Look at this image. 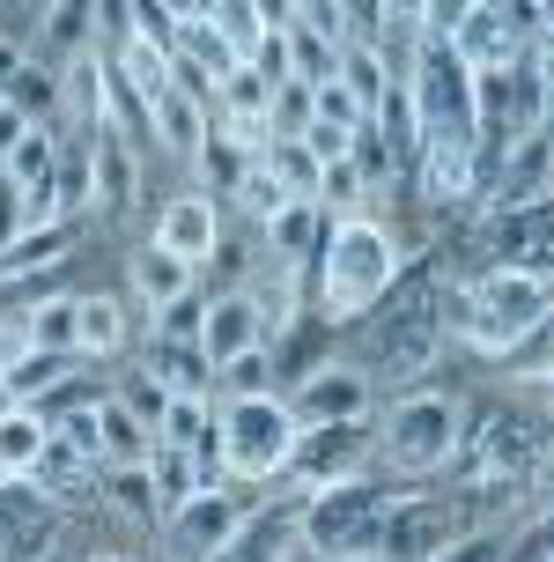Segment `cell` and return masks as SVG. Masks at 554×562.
Segmentation results:
<instances>
[{"label":"cell","mask_w":554,"mask_h":562,"mask_svg":"<svg viewBox=\"0 0 554 562\" xmlns=\"http://www.w3.org/2000/svg\"><path fill=\"white\" fill-rule=\"evenodd\" d=\"M289 415H296V429H310V422H370L377 415V378L362 363H318L289 393Z\"/></svg>","instance_id":"7c38bea8"},{"label":"cell","mask_w":554,"mask_h":562,"mask_svg":"<svg viewBox=\"0 0 554 562\" xmlns=\"http://www.w3.org/2000/svg\"><path fill=\"white\" fill-rule=\"evenodd\" d=\"M23 67H30V45H23V37H0V97H15Z\"/></svg>","instance_id":"74e56055"},{"label":"cell","mask_w":554,"mask_h":562,"mask_svg":"<svg viewBox=\"0 0 554 562\" xmlns=\"http://www.w3.org/2000/svg\"><path fill=\"white\" fill-rule=\"evenodd\" d=\"M104 45V0H37V37H30V53L45 59V67H75Z\"/></svg>","instance_id":"5bb4252c"},{"label":"cell","mask_w":554,"mask_h":562,"mask_svg":"<svg viewBox=\"0 0 554 562\" xmlns=\"http://www.w3.org/2000/svg\"><path fill=\"white\" fill-rule=\"evenodd\" d=\"M23 237V193H15V178L0 170V245H15Z\"/></svg>","instance_id":"8d00e7d4"},{"label":"cell","mask_w":554,"mask_h":562,"mask_svg":"<svg viewBox=\"0 0 554 562\" xmlns=\"http://www.w3.org/2000/svg\"><path fill=\"white\" fill-rule=\"evenodd\" d=\"M97 474H104V467H97V459H89L75 437H59V429H53V437H45V451H37V467H30L23 481H37L45 496H82Z\"/></svg>","instance_id":"f1b7e54d"},{"label":"cell","mask_w":554,"mask_h":562,"mask_svg":"<svg viewBox=\"0 0 554 562\" xmlns=\"http://www.w3.org/2000/svg\"><path fill=\"white\" fill-rule=\"evenodd\" d=\"M259 229H267V259L274 267H310L318 237H326V207L318 200H281L274 215H259Z\"/></svg>","instance_id":"ffe728a7"},{"label":"cell","mask_w":554,"mask_h":562,"mask_svg":"<svg viewBox=\"0 0 554 562\" xmlns=\"http://www.w3.org/2000/svg\"><path fill=\"white\" fill-rule=\"evenodd\" d=\"M370 437H377V467H392V474H443L451 459H459V437H466V407L451 393H429V385H399V393L377 407V422H370Z\"/></svg>","instance_id":"8992f818"},{"label":"cell","mask_w":554,"mask_h":562,"mask_svg":"<svg viewBox=\"0 0 554 562\" xmlns=\"http://www.w3.org/2000/svg\"><path fill=\"white\" fill-rule=\"evenodd\" d=\"M126 340H134L126 296H111V289L75 296V356H82V363H118V356H126Z\"/></svg>","instance_id":"e0dca14e"},{"label":"cell","mask_w":554,"mask_h":562,"mask_svg":"<svg viewBox=\"0 0 554 562\" xmlns=\"http://www.w3.org/2000/svg\"><path fill=\"white\" fill-rule=\"evenodd\" d=\"M134 193H140L134 140L126 134H97L89 140V200H97V207H126Z\"/></svg>","instance_id":"d4e9b609"},{"label":"cell","mask_w":554,"mask_h":562,"mask_svg":"<svg viewBox=\"0 0 554 562\" xmlns=\"http://www.w3.org/2000/svg\"><path fill=\"white\" fill-rule=\"evenodd\" d=\"M332 75H340V89H348V97L362 104V119H370V126L385 119L392 82H399V75H392V53H385V45H340V67H332Z\"/></svg>","instance_id":"603a6c76"},{"label":"cell","mask_w":554,"mask_h":562,"mask_svg":"<svg viewBox=\"0 0 554 562\" xmlns=\"http://www.w3.org/2000/svg\"><path fill=\"white\" fill-rule=\"evenodd\" d=\"M193 274H200V267H185L178 252H163L156 237H148V245H134V259H126V289H134V296H140L148 311L178 304V296L193 289Z\"/></svg>","instance_id":"cb8c5ba5"},{"label":"cell","mask_w":554,"mask_h":562,"mask_svg":"<svg viewBox=\"0 0 554 562\" xmlns=\"http://www.w3.org/2000/svg\"><path fill=\"white\" fill-rule=\"evenodd\" d=\"M296 533H304V496H289V504H251L237 540H229L215 562H289L296 555Z\"/></svg>","instance_id":"2e32d148"},{"label":"cell","mask_w":554,"mask_h":562,"mask_svg":"<svg viewBox=\"0 0 554 562\" xmlns=\"http://www.w3.org/2000/svg\"><path fill=\"white\" fill-rule=\"evenodd\" d=\"M451 540H459V510L443 504V496H392L370 562H437Z\"/></svg>","instance_id":"8fae6325"},{"label":"cell","mask_w":554,"mask_h":562,"mask_svg":"<svg viewBox=\"0 0 554 562\" xmlns=\"http://www.w3.org/2000/svg\"><path fill=\"white\" fill-rule=\"evenodd\" d=\"M134 370H148L163 393H215V363L200 356V340H178V334H156Z\"/></svg>","instance_id":"7402d4cb"},{"label":"cell","mask_w":554,"mask_h":562,"mask_svg":"<svg viewBox=\"0 0 554 562\" xmlns=\"http://www.w3.org/2000/svg\"><path fill=\"white\" fill-rule=\"evenodd\" d=\"M443 340H451V289L443 281H392V296L370 311V356L362 370L377 378V385H415L421 370L443 356Z\"/></svg>","instance_id":"5b68a950"},{"label":"cell","mask_w":554,"mask_h":562,"mask_svg":"<svg viewBox=\"0 0 554 562\" xmlns=\"http://www.w3.org/2000/svg\"><path fill=\"white\" fill-rule=\"evenodd\" d=\"M140 474H148V488H156V526H163V518L185 504L193 488H207V467H200V451H178V445H156Z\"/></svg>","instance_id":"83f0119b"},{"label":"cell","mask_w":554,"mask_h":562,"mask_svg":"<svg viewBox=\"0 0 554 562\" xmlns=\"http://www.w3.org/2000/svg\"><path fill=\"white\" fill-rule=\"evenodd\" d=\"M554 304V274L547 267H518V259H496L488 274H473L451 289V340H466L473 356L502 363L518 340L540 326V311Z\"/></svg>","instance_id":"7a4b0ae2"},{"label":"cell","mask_w":554,"mask_h":562,"mask_svg":"<svg viewBox=\"0 0 554 562\" xmlns=\"http://www.w3.org/2000/svg\"><path fill=\"white\" fill-rule=\"evenodd\" d=\"M148 451H156V429L126 407L118 393H104L97 400V467H148Z\"/></svg>","instance_id":"44dd1931"},{"label":"cell","mask_w":554,"mask_h":562,"mask_svg":"<svg viewBox=\"0 0 554 562\" xmlns=\"http://www.w3.org/2000/svg\"><path fill=\"white\" fill-rule=\"evenodd\" d=\"M459 481L473 496H502V488H532V481L554 467V415H532V407H480L466 415V437H459Z\"/></svg>","instance_id":"277c9868"},{"label":"cell","mask_w":554,"mask_h":562,"mask_svg":"<svg viewBox=\"0 0 554 562\" xmlns=\"http://www.w3.org/2000/svg\"><path fill=\"white\" fill-rule=\"evenodd\" d=\"M510 562H554V504L532 510V533L518 540V555H510Z\"/></svg>","instance_id":"e575fe53"},{"label":"cell","mask_w":554,"mask_h":562,"mask_svg":"<svg viewBox=\"0 0 554 562\" xmlns=\"http://www.w3.org/2000/svg\"><path fill=\"white\" fill-rule=\"evenodd\" d=\"M67 252H75V229H67V223H30L15 245H0V281H37L45 267H59Z\"/></svg>","instance_id":"4316f807"},{"label":"cell","mask_w":554,"mask_h":562,"mask_svg":"<svg viewBox=\"0 0 554 562\" xmlns=\"http://www.w3.org/2000/svg\"><path fill=\"white\" fill-rule=\"evenodd\" d=\"M399 104L415 112L407 156L429 200H473L488 178V126H480V82L451 53V37L429 30L415 37V67L399 75Z\"/></svg>","instance_id":"6da1fadb"},{"label":"cell","mask_w":554,"mask_h":562,"mask_svg":"<svg viewBox=\"0 0 554 562\" xmlns=\"http://www.w3.org/2000/svg\"><path fill=\"white\" fill-rule=\"evenodd\" d=\"M289 445H296V415L281 393H222L215 400V467L222 481L237 474L245 488H267L289 467Z\"/></svg>","instance_id":"52a82bcc"},{"label":"cell","mask_w":554,"mask_h":562,"mask_svg":"<svg viewBox=\"0 0 554 562\" xmlns=\"http://www.w3.org/2000/svg\"><path fill=\"white\" fill-rule=\"evenodd\" d=\"M0 481H8V474H0Z\"/></svg>","instance_id":"b9f144b4"},{"label":"cell","mask_w":554,"mask_h":562,"mask_svg":"<svg viewBox=\"0 0 554 562\" xmlns=\"http://www.w3.org/2000/svg\"><path fill=\"white\" fill-rule=\"evenodd\" d=\"M15 334H23L30 348H67V356H75V296H37Z\"/></svg>","instance_id":"1f68e13d"},{"label":"cell","mask_w":554,"mask_h":562,"mask_svg":"<svg viewBox=\"0 0 554 562\" xmlns=\"http://www.w3.org/2000/svg\"><path fill=\"white\" fill-rule=\"evenodd\" d=\"M399 281V245L377 215H332L318 237V311L332 326H355L392 296Z\"/></svg>","instance_id":"3957f363"},{"label":"cell","mask_w":554,"mask_h":562,"mask_svg":"<svg viewBox=\"0 0 554 562\" xmlns=\"http://www.w3.org/2000/svg\"><path fill=\"white\" fill-rule=\"evenodd\" d=\"M148 134L163 140L170 156H185V164H193L200 134H207V104H200V89L185 82V75H170V82L148 97Z\"/></svg>","instance_id":"d6986e66"},{"label":"cell","mask_w":554,"mask_h":562,"mask_svg":"<svg viewBox=\"0 0 554 562\" xmlns=\"http://www.w3.org/2000/svg\"><path fill=\"white\" fill-rule=\"evenodd\" d=\"M540 400H547V415H554V378H540Z\"/></svg>","instance_id":"ab89813d"},{"label":"cell","mask_w":554,"mask_h":562,"mask_svg":"<svg viewBox=\"0 0 554 562\" xmlns=\"http://www.w3.org/2000/svg\"><path fill=\"white\" fill-rule=\"evenodd\" d=\"M259 348H267V318H259V304H251L245 281H237V289H222V296H207V318H200V356L215 363V378L229 363L259 356Z\"/></svg>","instance_id":"4fadbf2b"},{"label":"cell","mask_w":554,"mask_h":562,"mask_svg":"<svg viewBox=\"0 0 554 562\" xmlns=\"http://www.w3.org/2000/svg\"><path fill=\"white\" fill-rule=\"evenodd\" d=\"M8 407H23V400H15V385H8V378H0V415H8Z\"/></svg>","instance_id":"f35d334b"},{"label":"cell","mask_w":554,"mask_h":562,"mask_svg":"<svg viewBox=\"0 0 554 562\" xmlns=\"http://www.w3.org/2000/svg\"><path fill=\"white\" fill-rule=\"evenodd\" d=\"M251 496L245 488H229V481H207V488H193L185 504L163 518V548L178 562H215L229 540H237V526H245Z\"/></svg>","instance_id":"30bf717a"},{"label":"cell","mask_w":554,"mask_h":562,"mask_svg":"<svg viewBox=\"0 0 554 562\" xmlns=\"http://www.w3.org/2000/svg\"><path fill=\"white\" fill-rule=\"evenodd\" d=\"M156 245L178 252L185 267H207L222 245V200L215 193H178L163 200V215H156Z\"/></svg>","instance_id":"9a60e30c"},{"label":"cell","mask_w":554,"mask_h":562,"mask_svg":"<svg viewBox=\"0 0 554 562\" xmlns=\"http://www.w3.org/2000/svg\"><path fill=\"white\" fill-rule=\"evenodd\" d=\"M510 555H518V540L496 526V533H459L437 562H510Z\"/></svg>","instance_id":"836d02e7"},{"label":"cell","mask_w":554,"mask_h":562,"mask_svg":"<svg viewBox=\"0 0 554 562\" xmlns=\"http://www.w3.org/2000/svg\"><path fill=\"white\" fill-rule=\"evenodd\" d=\"M30 126H37V119H30L23 104H8V97H0V164H8V156L23 148V134H30Z\"/></svg>","instance_id":"d590c367"},{"label":"cell","mask_w":554,"mask_h":562,"mask_svg":"<svg viewBox=\"0 0 554 562\" xmlns=\"http://www.w3.org/2000/svg\"><path fill=\"white\" fill-rule=\"evenodd\" d=\"M200 15L229 37V53L251 59L259 45H267V15H259V0H200Z\"/></svg>","instance_id":"4dcf8cb0"},{"label":"cell","mask_w":554,"mask_h":562,"mask_svg":"<svg viewBox=\"0 0 554 562\" xmlns=\"http://www.w3.org/2000/svg\"><path fill=\"white\" fill-rule=\"evenodd\" d=\"M259 164L274 170L281 200H318V186H326V156H318V148H310L304 134H281V140H267V148H259Z\"/></svg>","instance_id":"484cf974"},{"label":"cell","mask_w":554,"mask_h":562,"mask_svg":"<svg viewBox=\"0 0 554 562\" xmlns=\"http://www.w3.org/2000/svg\"><path fill=\"white\" fill-rule=\"evenodd\" d=\"M488 245H496L502 259H518V267H547L554 274V193L496 215V223H488Z\"/></svg>","instance_id":"ac0fdd59"},{"label":"cell","mask_w":554,"mask_h":562,"mask_svg":"<svg viewBox=\"0 0 554 562\" xmlns=\"http://www.w3.org/2000/svg\"><path fill=\"white\" fill-rule=\"evenodd\" d=\"M385 510H392V488L370 467L332 488H310L304 496V555L310 562H370L377 555V533H385Z\"/></svg>","instance_id":"ba28073f"},{"label":"cell","mask_w":554,"mask_h":562,"mask_svg":"<svg viewBox=\"0 0 554 562\" xmlns=\"http://www.w3.org/2000/svg\"><path fill=\"white\" fill-rule=\"evenodd\" d=\"M370 422H377V415H370ZM370 422H310V429H296L281 481H289L296 496H310V488H332V481L362 474V467H370V451H377Z\"/></svg>","instance_id":"9c48e42d"},{"label":"cell","mask_w":554,"mask_h":562,"mask_svg":"<svg viewBox=\"0 0 554 562\" xmlns=\"http://www.w3.org/2000/svg\"><path fill=\"white\" fill-rule=\"evenodd\" d=\"M502 370H518V378H532V385H540V378H554V304L540 311V326H532V334L502 356Z\"/></svg>","instance_id":"d6a6232c"},{"label":"cell","mask_w":554,"mask_h":562,"mask_svg":"<svg viewBox=\"0 0 554 562\" xmlns=\"http://www.w3.org/2000/svg\"><path fill=\"white\" fill-rule=\"evenodd\" d=\"M45 437H53V422L37 415V407H8L0 415V474H30L37 467V451H45Z\"/></svg>","instance_id":"f546056e"},{"label":"cell","mask_w":554,"mask_h":562,"mask_svg":"<svg viewBox=\"0 0 554 562\" xmlns=\"http://www.w3.org/2000/svg\"><path fill=\"white\" fill-rule=\"evenodd\" d=\"M89 562H134V555H89Z\"/></svg>","instance_id":"60d3db41"}]
</instances>
